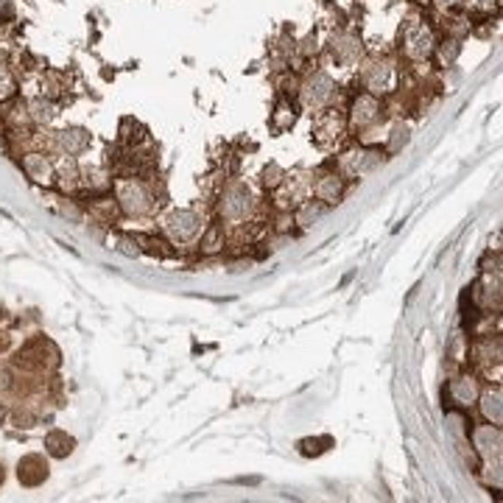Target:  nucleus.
I'll list each match as a JSON object with an SVG mask.
<instances>
[{
	"label": "nucleus",
	"mask_w": 503,
	"mask_h": 503,
	"mask_svg": "<svg viewBox=\"0 0 503 503\" xmlns=\"http://www.w3.org/2000/svg\"><path fill=\"white\" fill-rule=\"evenodd\" d=\"M168 230L174 232V238H179V241H188V238H193L196 232H199V219L193 212H188V210H182V212H174L171 219H168Z\"/></svg>",
	"instance_id": "obj_1"
},
{
	"label": "nucleus",
	"mask_w": 503,
	"mask_h": 503,
	"mask_svg": "<svg viewBox=\"0 0 503 503\" xmlns=\"http://www.w3.org/2000/svg\"><path fill=\"white\" fill-rule=\"evenodd\" d=\"M330 93H333V82H330V76H324V73H316V76L305 84V101H308V107H322V104L330 98Z\"/></svg>",
	"instance_id": "obj_2"
},
{
	"label": "nucleus",
	"mask_w": 503,
	"mask_h": 503,
	"mask_svg": "<svg viewBox=\"0 0 503 503\" xmlns=\"http://www.w3.org/2000/svg\"><path fill=\"white\" fill-rule=\"evenodd\" d=\"M405 45H408L405 51H408L411 56L422 59V56H428V53H430V45H434V37H430V31H428V28L417 26V28H408Z\"/></svg>",
	"instance_id": "obj_3"
},
{
	"label": "nucleus",
	"mask_w": 503,
	"mask_h": 503,
	"mask_svg": "<svg viewBox=\"0 0 503 503\" xmlns=\"http://www.w3.org/2000/svg\"><path fill=\"white\" fill-rule=\"evenodd\" d=\"M375 118H378V101L372 95H361V98L355 101V112H352L355 126H367Z\"/></svg>",
	"instance_id": "obj_4"
},
{
	"label": "nucleus",
	"mask_w": 503,
	"mask_h": 503,
	"mask_svg": "<svg viewBox=\"0 0 503 503\" xmlns=\"http://www.w3.org/2000/svg\"><path fill=\"white\" fill-rule=\"evenodd\" d=\"M367 84L372 93H386L392 87V67L389 64H372L369 76H367Z\"/></svg>",
	"instance_id": "obj_5"
},
{
	"label": "nucleus",
	"mask_w": 503,
	"mask_h": 503,
	"mask_svg": "<svg viewBox=\"0 0 503 503\" xmlns=\"http://www.w3.org/2000/svg\"><path fill=\"white\" fill-rule=\"evenodd\" d=\"M123 204H126L131 212L149 210V199H146V193H143L140 185H126V188H123Z\"/></svg>",
	"instance_id": "obj_6"
},
{
	"label": "nucleus",
	"mask_w": 503,
	"mask_h": 503,
	"mask_svg": "<svg viewBox=\"0 0 503 503\" xmlns=\"http://www.w3.org/2000/svg\"><path fill=\"white\" fill-rule=\"evenodd\" d=\"M333 53H336L338 62H349V59H355L358 53H361V45H358L352 37H338L333 42Z\"/></svg>",
	"instance_id": "obj_7"
},
{
	"label": "nucleus",
	"mask_w": 503,
	"mask_h": 503,
	"mask_svg": "<svg viewBox=\"0 0 503 503\" xmlns=\"http://www.w3.org/2000/svg\"><path fill=\"white\" fill-rule=\"evenodd\" d=\"M59 143H62V149H64L67 154H76V152H82V149L87 146V134L79 131V129H73V131H62Z\"/></svg>",
	"instance_id": "obj_8"
},
{
	"label": "nucleus",
	"mask_w": 503,
	"mask_h": 503,
	"mask_svg": "<svg viewBox=\"0 0 503 503\" xmlns=\"http://www.w3.org/2000/svg\"><path fill=\"white\" fill-rule=\"evenodd\" d=\"M475 442H478V448L489 456V453H497V448H500V434H497V430H492V428H481V430H475Z\"/></svg>",
	"instance_id": "obj_9"
},
{
	"label": "nucleus",
	"mask_w": 503,
	"mask_h": 503,
	"mask_svg": "<svg viewBox=\"0 0 503 503\" xmlns=\"http://www.w3.org/2000/svg\"><path fill=\"white\" fill-rule=\"evenodd\" d=\"M48 448H51V453H53V456H67L70 450H73V439L64 437V434H59V430H56V434H51V437H48Z\"/></svg>",
	"instance_id": "obj_10"
},
{
	"label": "nucleus",
	"mask_w": 503,
	"mask_h": 503,
	"mask_svg": "<svg viewBox=\"0 0 503 503\" xmlns=\"http://www.w3.org/2000/svg\"><path fill=\"white\" fill-rule=\"evenodd\" d=\"M453 394H456V403L467 405V403H473V400H475V383H473L470 378H461V381L453 386Z\"/></svg>",
	"instance_id": "obj_11"
},
{
	"label": "nucleus",
	"mask_w": 503,
	"mask_h": 503,
	"mask_svg": "<svg viewBox=\"0 0 503 503\" xmlns=\"http://www.w3.org/2000/svg\"><path fill=\"white\" fill-rule=\"evenodd\" d=\"M484 414H486V419L500 422V394L497 392L484 394Z\"/></svg>",
	"instance_id": "obj_12"
},
{
	"label": "nucleus",
	"mask_w": 503,
	"mask_h": 503,
	"mask_svg": "<svg viewBox=\"0 0 503 503\" xmlns=\"http://www.w3.org/2000/svg\"><path fill=\"white\" fill-rule=\"evenodd\" d=\"M392 134H394V137H392V149H400V146H405V143H408V134H411V129H408L405 123H397Z\"/></svg>",
	"instance_id": "obj_13"
},
{
	"label": "nucleus",
	"mask_w": 503,
	"mask_h": 503,
	"mask_svg": "<svg viewBox=\"0 0 503 503\" xmlns=\"http://www.w3.org/2000/svg\"><path fill=\"white\" fill-rule=\"evenodd\" d=\"M31 109H34L37 120H51V118H53V107H51V104H45L42 98H37V101L31 104Z\"/></svg>",
	"instance_id": "obj_14"
},
{
	"label": "nucleus",
	"mask_w": 503,
	"mask_h": 503,
	"mask_svg": "<svg viewBox=\"0 0 503 503\" xmlns=\"http://www.w3.org/2000/svg\"><path fill=\"white\" fill-rule=\"evenodd\" d=\"M319 193H322V199H336V196L341 193V182L330 176V182H324V185L319 188Z\"/></svg>",
	"instance_id": "obj_15"
},
{
	"label": "nucleus",
	"mask_w": 503,
	"mask_h": 503,
	"mask_svg": "<svg viewBox=\"0 0 503 503\" xmlns=\"http://www.w3.org/2000/svg\"><path fill=\"white\" fill-rule=\"evenodd\" d=\"M322 212H324V210H322L319 204H308V207L302 210V215H300V224H305V227H308V221H316Z\"/></svg>",
	"instance_id": "obj_16"
},
{
	"label": "nucleus",
	"mask_w": 503,
	"mask_h": 503,
	"mask_svg": "<svg viewBox=\"0 0 503 503\" xmlns=\"http://www.w3.org/2000/svg\"><path fill=\"white\" fill-rule=\"evenodd\" d=\"M437 3H439V6H456L459 0H437Z\"/></svg>",
	"instance_id": "obj_17"
},
{
	"label": "nucleus",
	"mask_w": 503,
	"mask_h": 503,
	"mask_svg": "<svg viewBox=\"0 0 503 503\" xmlns=\"http://www.w3.org/2000/svg\"><path fill=\"white\" fill-rule=\"evenodd\" d=\"M475 3H484L486 6V3H492V0H475Z\"/></svg>",
	"instance_id": "obj_18"
},
{
	"label": "nucleus",
	"mask_w": 503,
	"mask_h": 503,
	"mask_svg": "<svg viewBox=\"0 0 503 503\" xmlns=\"http://www.w3.org/2000/svg\"><path fill=\"white\" fill-rule=\"evenodd\" d=\"M0 419H3V411H0Z\"/></svg>",
	"instance_id": "obj_19"
},
{
	"label": "nucleus",
	"mask_w": 503,
	"mask_h": 503,
	"mask_svg": "<svg viewBox=\"0 0 503 503\" xmlns=\"http://www.w3.org/2000/svg\"><path fill=\"white\" fill-rule=\"evenodd\" d=\"M0 313H3V308H0Z\"/></svg>",
	"instance_id": "obj_20"
}]
</instances>
